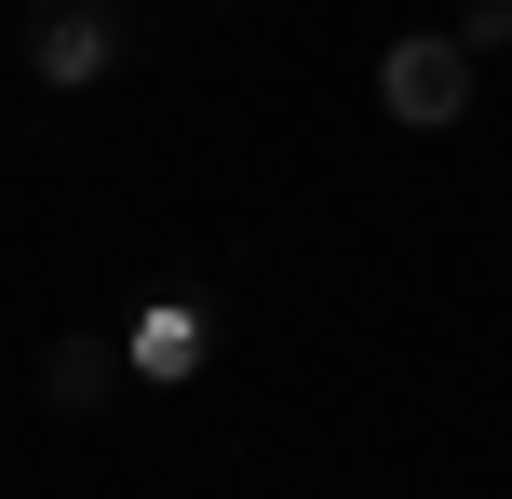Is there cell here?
<instances>
[{"instance_id": "obj_1", "label": "cell", "mask_w": 512, "mask_h": 499, "mask_svg": "<svg viewBox=\"0 0 512 499\" xmlns=\"http://www.w3.org/2000/svg\"><path fill=\"white\" fill-rule=\"evenodd\" d=\"M378 108H391L405 135H445V122L472 108V41H391V54H378Z\"/></svg>"}, {"instance_id": "obj_2", "label": "cell", "mask_w": 512, "mask_h": 499, "mask_svg": "<svg viewBox=\"0 0 512 499\" xmlns=\"http://www.w3.org/2000/svg\"><path fill=\"white\" fill-rule=\"evenodd\" d=\"M122 365L149 378V392H189V378L216 365V324H203V297H149V311L122 324Z\"/></svg>"}, {"instance_id": "obj_3", "label": "cell", "mask_w": 512, "mask_h": 499, "mask_svg": "<svg viewBox=\"0 0 512 499\" xmlns=\"http://www.w3.org/2000/svg\"><path fill=\"white\" fill-rule=\"evenodd\" d=\"M108 54H122V27H108V14H54L41 41H27V68H41L54 95H81V81H108Z\"/></svg>"}, {"instance_id": "obj_4", "label": "cell", "mask_w": 512, "mask_h": 499, "mask_svg": "<svg viewBox=\"0 0 512 499\" xmlns=\"http://www.w3.org/2000/svg\"><path fill=\"white\" fill-rule=\"evenodd\" d=\"M108 378H135V365H108V351H54V405H108Z\"/></svg>"}]
</instances>
